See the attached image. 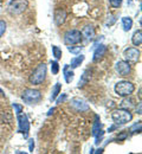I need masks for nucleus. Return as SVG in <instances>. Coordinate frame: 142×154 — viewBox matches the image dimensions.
<instances>
[{"mask_svg":"<svg viewBox=\"0 0 142 154\" xmlns=\"http://www.w3.org/2000/svg\"><path fill=\"white\" fill-rule=\"evenodd\" d=\"M115 70L116 72L120 75V76L124 77L128 76L131 71V66H130V63H128L127 60H119L116 64H115Z\"/></svg>","mask_w":142,"mask_h":154,"instance_id":"10","label":"nucleus"},{"mask_svg":"<svg viewBox=\"0 0 142 154\" xmlns=\"http://www.w3.org/2000/svg\"><path fill=\"white\" fill-rule=\"evenodd\" d=\"M6 29H7V24L5 20H0V38L4 36V33L6 32Z\"/></svg>","mask_w":142,"mask_h":154,"instance_id":"27","label":"nucleus"},{"mask_svg":"<svg viewBox=\"0 0 142 154\" xmlns=\"http://www.w3.org/2000/svg\"><path fill=\"white\" fill-rule=\"evenodd\" d=\"M46 72H47L46 64H44V63L38 64L37 68L33 70V72L31 74V76L29 78L30 83L33 85H41L46 78Z\"/></svg>","mask_w":142,"mask_h":154,"instance_id":"2","label":"nucleus"},{"mask_svg":"<svg viewBox=\"0 0 142 154\" xmlns=\"http://www.w3.org/2000/svg\"><path fill=\"white\" fill-rule=\"evenodd\" d=\"M66 98H68V95H66V94H62V95L59 94L55 101H56V103H57V104H61L62 102H64Z\"/></svg>","mask_w":142,"mask_h":154,"instance_id":"29","label":"nucleus"},{"mask_svg":"<svg viewBox=\"0 0 142 154\" xmlns=\"http://www.w3.org/2000/svg\"><path fill=\"white\" fill-rule=\"evenodd\" d=\"M122 27L125 32H128L133 27V19L130 17H123L122 18Z\"/></svg>","mask_w":142,"mask_h":154,"instance_id":"20","label":"nucleus"},{"mask_svg":"<svg viewBox=\"0 0 142 154\" xmlns=\"http://www.w3.org/2000/svg\"><path fill=\"white\" fill-rule=\"evenodd\" d=\"M66 17H68V13H66L65 10H63V8H57V10L55 11V13H53L55 24H56L57 26L63 25V24L65 23V20H66Z\"/></svg>","mask_w":142,"mask_h":154,"instance_id":"11","label":"nucleus"},{"mask_svg":"<svg viewBox=\"0 0 142 154\" xmlns=\"http://www.w3.org/2000/svg\"><path fill=\"white\" fill-rule=\"evenodd\" d=\"M70 107H71L72 109H75L76 112H78V113L88 112V110L90 109L89 104H88L84 100L80 98V97H74V98L71 100V102H70Z\"/></svg>","mask_w":142,"mask_h":154,"instance_id":"8","label":"nucleus"},{"mask_svg":"<svg viewBox=\"0 0 142 154\" xmlns=\"http://www.w3.org/2000/svg\"><path fill=\"white\" fill-rule=\"evenodd\" d=\"M21 98L26 104H37L38 102H41V93L37 89H25Z\"/></svg>","mask_w":142,"mask_h":154,"instance_id":"4","label":"nucleus"},{"mask_svg":"<svg viewBox=\"0 0 142 154\" xmlns=\"http://www.w3.org/2000/svg\"><path fill=\"white\" fill-rule=\"evenodd\" d=\"M105 52H107V46H105L104 44H100V45H97V46H96V49H95V51H94L92 62H95V63L100 62L101 59H103L104 55H105Z\"/></svg>","mask_w":142,"mask_h":154,"instance_id":"13","label":"nucleus"},{"mask_svg":"<svg viewBox=\"0 0 142 154\" xmlns=\"http://www.w3.org/2000/svg\"><path fill=\"white\" fill-rule=\"evenodd\" d=\"M29 7L27 0H11L8 4V12L11 14H20Z\"/></svg>","mask_w":142,"mask_h":154,"instance_id":"5","label":"nucleus"},{"mask_svg":"<svg viewBox=\"0 0 142 154\" xmlns=\"http://www.w3.org/2000/svg\"><path fill=\"white\" fill-rule=\"evenodd\" d=\"M50 64H51V72H52V75H57L59 72V69H61L59 68V63L57 60H51Z\"/></svg>","mask_w":142,"mask_h":154,"instance_id":"23","label":"nucleus"},{"mask_svg":"<svg viewBox=\"0 0 142 154\" xmlns=\"http://www.w3.org/2000/svg\"><path fill=\"white\" fill-rule=\"evenodd\" d=\"M94 153H103V148H98L96 152H94Z\"/></svg>","mask_w":142,"mask_h":154,"instance_id":"36","label":"nucleus"},{"mask_svg":"<svg viewBox=\"0 0 142 154\" xmlns=\"http://www.w3.org/2000/svg\"><path fill=\"white\" fill-rule=\"evenodd\" d=\"M111 119L117 126H123L133 120V114L130 113L129 109L120 108V109H115L111 113Z\"/></svg>","mask_w":142,"mask_h":154,"instance_id":"1","label":"nucleus"},{"mask_svg":"<svg viewBox=\"0 0 142 154\" xmlns=\"http://www.w3.org/2000/svg\"><path fill=\"white\" fill-rule=\"evenodd\" d=\"M81 35H82V39H84L85 42L92 40L94 37H95V29H94V26H91V25L84 26L83 30H82Z\"/></svg>","mask_w":142,"mask_h":154,"instance_id":"12","label":"nucleus"},{"mask_svg":"<svg viewBox=\"0 0 142 154\" xmlns=\"http://www.w3.org/2000/svg\"><path fill=\"white\" fill-rule=\"evenodd\" d=\"M116 20H117V17H116V16H109V18H108L107 23H105L107 27H110V26H113V25L116 23Z\"/></svg>","mask_w":142,"mask_h":154,"instance_id":"26","label":"nucleus"},{"mask_svg":"<svg viewBox=\"0 0 142 154\" xmlns=\"http://www.w3.org/2000/svg\"><path fill=\"white\" fill-rule=\"evenodd\" d=\"M109 2H110V5H111V7L117 8V7H120V6H121L122 0H109Z\"/></svg>","mask_w":142,"mask_h":154,"instance_id":"30","label":"nucleus"},{"mask_svg":"<svg viewBox=\"0 0 142 154\" xmlns=\"http://www.w3.org/2000/svg\"><path fill=\"white\" fill-rule=\"evenodd\" d=\"M129 132H130L131 134H135V133H140V132H141V121H139L137 123H134V125L130 127Z\"/></svg>","mask_w":142,"mask_h":154,"instance_id":"25","label":"nucleus"},{"mask_svg":"<svg viewBox=\"0 0 142 154\" xmlns=\"http://www.w3.org/2000/svg\"><path fill=\"white\" fill-rule=\"evenodd\" d=\"M61 90H62V84L61 83H56L53 85V88H52V91H51V96H50V101L51 102H53L57 98V96L61 94Z\"/></svg>","mask_w":142,"mask_h":154,"instance_id":"19","label":"nucleus"},{"mask_svg":"<svg viewBox=\"0 0 142 154\" xmlns=\"http://www.w3.org/2000/svg\"><path fill=\"white\" fill-rule=\"evenodd\" d=\"M137 114H139V115H141V103L139 104V109H137Z\"/></svg>","mask_w":142,"mask_h":154,"instance_id":"35","label":"nucleus"},{"mask_svg":"<svg viewBox=\"0 0 142 154\" xmlns=\"http://www.w3.org/2000/svg\"><path fill=\"white\" fill-rule=\"evenodd\" d=\"M127 137H128V133L127 132H123V133L117 135V140H125Z\"/></svg>","mask_w":142,"mask_h":154,"instance_id":"32","label":"nucleus"},{"mask_svg":"<svg viewBox=\"0 0 142 154\" xmlns=\"http://www.w3.org/2000/svg\"><path fill=\"white\" fill-rule=\"evenodd\" d=\"M52 55L53 57L56 58V60L61 59L62 56H63V52H62V49L57 45H52Z\"/></svg>","mask_w":142,"mask_h":154,"instance_id":"22","label":"nucleus"},{"mask_svg":"<svg viewBox=\"0 0 142 154\" xmlns=\"http://www.w3.org/2000/svg\"><path fill=\"white\" fill-rule=\"evenodd\" d=\"M55 110H56V108H51V109H50V110L47 112V114H46V115H47V116H51L52 114H53V112H55Z\"/></svg>","mask_w":142,"mask_h":154,"instance_id":"34","label":"nucleus"},{"mask_svg":"<svg viewBox=\"0 0 142 154\" xmlns=\"http://www.w3.org/2000/svg\"><path fill=\"white\" fill-rule=\"evenodd\" d=\"M84 59H85V56H84V55H77L76 57L71 58L70 68H71V69H76V68H78L82 63H83Z\"/></svg>","mask_w":142,"mask_h":154,"instance_id":"16","label":"nucleus"},{"mask_svg":"<svg viewBox=\"0 0 142 154\" xmlns=\"http://www.w3.org/2000/svg\"><path fill=\"white\" fill-rule=\"evenodd\" d=\"M33 149H35V140L33 139H30L29 140V151L32 153Z\"/></svg>","mask_w":142,"mask_h":154,"instance_id":"31","label":"nucleus"},{"mask_svg":"<svg viewBox=\"0 0 142 154\" xmlns=\"http://www.w3.org/2000/svg\"><path fill=\"white\" fill-rule=\"evenodd\" d=\"M13 108H14V113L18 115V114H20V113H23V106L21 104H19V103H13Z\"/></svg>","mask_w":142,"mask_h":154,"instance_id":"28","label":"nucleus"},{"mask_svg":"<svg viewBox=\"0 0 142 154\" xmlns=\"http://www.w3.org/2000/svg\"><path fill=\"white\" fill-rule=\"evenodd\" d=\"M141 56V52L136 48H128L124 50V58L128 63H137Z\"/></svg>","mask_w":142,"mask_h":154,"instance_id":"9","label":"nucleus"},{"mask_svg":"<svg viewBox=\"0 0 142 154\" xmlns=\"http://www.w3.org/2000/svg\"><path fill=\"white\" fill-rule=\"evenodd\" d=\"M63 74H64V79L66 83H71L74 77H75V72L74 70H71L70 65L69 64H65L64 68H63Z\"/></svg>","mask_w":142,"mask_h":154,"instance_id":"14","label":"nucleus"},{"mask_svg":"<svg viewBox=\"0 0 142 154\" xmlns=\"http://www.w3.org/2000/svg\"><path fill=\"white\" fill-rule=\"evenodd\" d=\"M17 120H18V132L24 135L25 139L29 137V133H30V121L26 114H18L17 115Z\"/></svg>","mask_w":142,"mask_h":154,"instance_id":"6","label":"nucleus"},{"mask_svg":"<svg viewBox=\"0 0 142 154\" xmlns=\"http://www.w3.org/2000/svg\"><path fill=\"white\" fill-rule=\"evenodd\" d=\"M90 78H91V71H90L89 69L84 70L83 75L81 76V79H80V82H78V88H83L85 84H88L89 81H90Z\"/></svg>","mask_w":142,"mask_h":154,"instance_id":"15","label":"nucleus"},{"mask_svg":"<svg viewBox=\"0 0 142 154\" xmlns=\"http://www.w3.org/2000/svg\"><path fill=\"white\" fill-rule=\"evenodd\" d=\"M117 128H119V126H117V125H116V123H115V125H114V126H111V127H110V128H109V129H108V132H109V133H110V132H113V131H115V129H117Z\"/></svg>","mask_w":142,"mask_h":154,"instance_id":"33","label":"nucleus"},{"mask_svg":"<svg viewBox=\"0 0 142 154\" xmlns=\"http://www.w3.org/2000/svg\"><path fill=\"white\" fill-rule=\"evenodd\" d=\"M82 42L81 31L78 30H69L64 35V44L65 45H76Z\"/></svg>","mask_w":142,"mask_h":154,"instance_id":"7","label":"nucleus"},{"mask_svg":"<svg viewBox=\"0 0 142 154\" xmlns=\"http://www.w3.org/2000/svg\"><path fill=\"white\" fill-rule=\"evenodd\" d=\"M135 90V85L129 82V81H119L115 84V94L120 97H128L130 96Z\"/></svg>","mask_w":142,"mask_h":154,"instance_id":"3","label":"nucleus"},{"mask_svg":"<svg viewBox=\"0 0 142 154\" xmlns=\"http://www.w3.org/2000/svg\"><path fill=\"white\" fill-rule=\"evenodd\" d=\"M83 50V46H74V45H68V51L71 52L72 55H80Z\"/></svg>","mask_w":142,"mask_h":154,"instance_id":"24","label":"nucleus"},{"mask_svg":"<svg viewBox=\"0 0 142 154\" xmlns=\"http://www.w3.org/2000/svg\"><path fill=\"white\" fill-rule=\"evenodd\" d=\"M129 97V96H128ZM128 97H124V100L121 102V108L124 109H129L131 107H134V101L131 98H128Z\"/></svg>","mask_w":142,"mask_h":154,"instance_id":"21","label":"nucleus"},{"mask_svg":"<svg viewBox=\"0 0 142 154\" xmlns=\"http://www.w3.org/2000/svg\"><path fill=\"white\" fill-rule=\"evenodd\" d=\"M131 43L134 46H140L142 44V31L141 30H137L134 32L133 37H131Z\"/></svg>","mask_w":142,"mask_h":154,"instance_id":"17","label":"nucleus"},{"mask_svg":"<svg viewBox=\"0 0 142 154\" xmlns=\"http://www.w3.org/2000/svg\"><path fill=\"white\" fill-rule=\"evenodd\" d=\"M101 129H102V123H101V120H100V116L95 115V122H94V125H92L91 135H92V136H95V135L101 131Z\"/></svg>","mask_w":142,"mask_h":154,"instance_id":"18","label":"nucleus"},{"mask_svg":"<svg viewBox=\"0 0 142 154\" xmlns=\"http://www.w3.org/2000/svg\"><path fill=\"white\" fill-rule=\"evenodd\" d=\"M0 94H4V91H2V89L0 88Z\"/></svg>","mask_w":142,"mask_h":154,"instance_id":"37","label":"nucleus"}]
</instances>
